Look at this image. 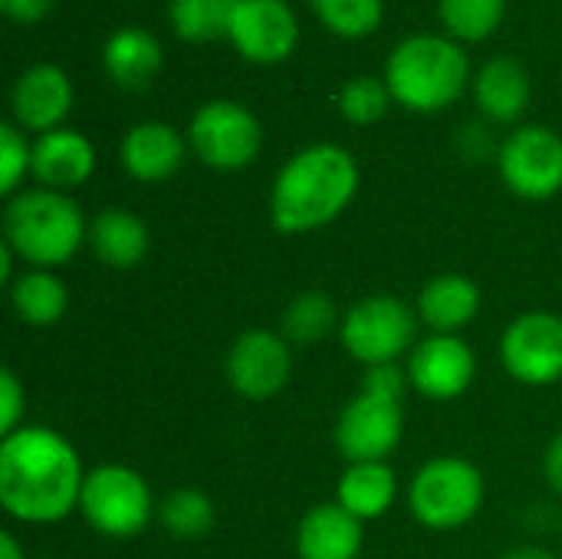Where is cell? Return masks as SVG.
Segmentation results:
<instances>
[{"label":"cell","instance_id":"37","mask_svg":"<svg viewBox=\"0 0 562 559\" xmlns=\"http://www.w3.org/2000/svg\"><path fill=\"white\" fill-rule=\"evenodd\" d=\"M0 559H26L23 550H20V544H16V537L10 530L0 534Z\"/></svg>","mask_w":562,"mask_h":559},{"label":"cell","instance_id":"32","mask_svg":"<svg viewBox=\"0 0 562 559\" xmlns=\"http://www.w3.org/2000/svg\"><path fill=\"white\" fill-rule=\"evenodd\" d=\"M408 389H412L408 369H402L398 362L369 366V369H366V376H362V392H369V395H379V399L402 402Z\"/></svg>","mask_w":562,"mask_h":559},{"label":"cell","instance_id":"13","mask_svg":"<svg viewBox=\"0 0 562 559\" xmlns=\"http://www.w3.org/2000/svg\"><path fill=\"white\" fill-rule=\"evenodd\" d=\"M477 376L474 349L451 333H431L412 349L408 359V379L412 389L431 402H451L461 399Z\"/></svg>","mask_w":562,"mask_h":559},{"label":"cell","instance_id":"16","mask_svg":"<svg viewBox=\"0 0 562 559\" xmlns=\"http://www.w3.org/2000/svg\"><path fill=\"white\" fill-rule=\"evenodd\" d=\"M119 158L135 181H168L184 161V138L168 122H138L122 135Z\"/></svg>","mask_w":562,"mask_h":559},{"label":"cell","instance_id":"6","mask_svg":"<svg viewBox=\"0 0 562 559\" xmlns=\"http://www.w3.org/2000/svg\"><path fill=\"white\" fill-rule=\"evenodd\" d=\"M79 511L86 524L112 540L138 537L155 517L148 481L128 465H99L86 474Z\"/></svg>","mask_w":562,"mask_h":559},{"label":"cell","instance_id":"23","mask_svg":"<svg viewBox=\"0 0 562 559\" xmlns=\"http://www.w3.org/2000/svg\"><path fill=\"white\" fill-rule=\"evenodd\" d=\"M398 494V478L389 461H366L349 465V471L339 478L336 501L359 521H375L389 514Z\"/></svg>","mask_w":562,"mask_h":559},{"label":"cell","instance_id":"19","mask_svg":"<svg viewBox=\"0 0 562 559\" xmlns=\"http://www.w3.org/2000/svg\"><path fill=\"white\" fill-rule=\"evenodd\" d=\"M89 247L105 267L132 270L148 257L151 237L138 214L125 208H105L89 224Z\"/></svg>","mask_w":562,"mask_h":559},{"label":"cell","instance_id":"24","mask_svg":"<svg viewBox=\"0 0 562 559\" xmlns=\"http://www.w3.org/2000/svg\"><path fill=\"white\" fill-rule=\"evenodd\" d=\"M10 303L26 326L46 329L63 320L69 306V293L53 270H23L10 283Z\"/></svg>","mask_w":562,"mask_h":559},{"label":"cell","instance_id":"1","mask_svg":"<svg viewBox=\"0 0 562 559\" xmlns=\"http://www.w3.org/2000/svg\"><path fill=\"white\" fill-rule=\"evenodd\" d=\"M79 451L53 428L23 425L0 441V504L20 524H56L79 507Z\"/></svg>","mask_w":562,"mask_h":559},{"label":"cell","instance_id":"35","mask_svg":"<svg viewBox=\"0 0 562 559\" xmlns=\"http://www.w3.org/2000/svg\"><path fill=\"white\" fill-rule=\"evenodd\" d=\"M543 474H547V481H550V488L562 494V432L550 441V448H547V455H543Z\"/></svg>","mask_w":562,"mask_h":559},{"label":"cell","instance_id":"34","mask_svg":"<svg viewBox=\"0 0 562 559\" xmlns=\"http://www.w3.org/2000/svg\"><path fill=\"white\" fill-rule=\"evenodd\" d=\"M49 7H53V0H0V10L13 23H36L46 16Z\"/></svg>","mask_w":562,"mask_h":559},{"label":"cell","instance_id":"22","mask_svg":"<svg viewBox=\"0 0 562 559\" xmlns=\"http://www.w3.org/2000/svg\"><path fill=\"white\" fill-rule=\"evenodd\" d=\"M105 76L122 89H145L161 69V46L142 26L115 30L102 46Z\"/></svg>","mask_w":562,"mask_h":559},{"label":"cell","instance_id":"15","mask_svg":"<svg viewBox=\"0 0 562 559\" xmlns=\"http://www.w3.org/2000/svg\"><path fill=\"white\" fill-rule=\"evenodd\" d=\"M10 105L20 128L46 135L59 128V122L66 119L72 105V82L56 63H36L16 76Z\"/></svg>","mask_w":562,"mask_h":559},{"label":"cell","instance_id":"21","mask_svg":"<svg viewBox=\"0 0 562 559\" xmlns=\"http://www.w3.org/2000/svg\"><path fill=\"white\" fill-rule=\"evenodd\" d=\"M474 99L477 109L491 122H517L530 102V76L520 59L514 56H494L477 69L474 79Z\"/></svg>","mask_w":562,"mask_h":559},{"label":"cell","instance_id":"30","mask_svg":"<svg viewBox=\"0 0 562 559\" xmlns=\"http://www.w3.org/2000/svg\"><path fill=\"white\" fill-rule=\"evenodd\" d=\"M389 102H392V92L385 79H375V76H356L339 92V112L356 125L379 122L389 112Z\"/></svg>","mask_w":562,"mask_h":559},{"label":"cell","instance_id":"25","mask_svg":"<svg viewBox=\"0 0 562 559\" xmlns=\"http://www.w3.org/2000/svg\"><path fill=\"white\" fill-rule=\"evenodd\" d=\"M339 323L336 300L323 290H303L280 316V336L293 346H310L319 343L333 333Z\"/></svg>","mask_w":562,"mask_h":559},{"label":"cell","instance_id":"2","mask_svg":"<svg viewBox=\"0 0 562 559\" xmlns=\"http://www.w3.org/2000/svg\"><path fill=\"white\" fill-rule=\"evenodd\" d=\"M359 188L356 158L333 142L296 152L273 178L270 217L280 234H310L333 224Z\"/></svg>","mask_w":562,"mask_h":559},{"label":"cell","instance_id":"20","mask_svg":"<svg viewBox=\"0 0 562 559\" xmlns=\"http://www.w3.org/2000/svg\"><path fill=\"white\" fill-rule=\"evenodd\" d=\"M481 310V290L464 273H441L418 293V320L435 333H451L471 326Z\"/></svg>","mask_w":562,"mask_h":559},{"label":"cell","instance_id":"11","mask_svg":"<svg viewBox=\"0 0 562 559\" xmlns=\"http://www.w3.org/2000/svg\"><path fill=\"white\" fill-rule=\"evenodd\" d=\"M224 372L237 395L250 402H267L280 395L290 382L293 372L290 343L270 329H247L231 343Z\"/></svg>","mask_w":562,"mask_h":559},{"label":"cell","instance_id":"28","mask_svg":"<svg viewBox=\"0 0 562 559\" xmlns=\"http://www.w3.org/2000/svg\"><path fill=\"white\" fill-rule=\"evenodd\" d=\"M507 0H438V16L458 40H484L504 20Z\"/></svg>","mask_w":562,"mask_h":559},{"label":"cell","instance_id":"3","mask_svg":"<svg viewBox=\"0 0 562 559\" xmlns=\"http://www.w3.org/2000/svg\"><path fill=\"white\" fill-rule=\"evenodd\" d=\"M3 241L33 270L69 264L89 244V224L66 191L30 188L10 198L3 214Z\"/></svg>","mask_w":562,"mask_h":559},{"label":"cell","instance_id":"27","mask_svg":"<svg viewBox=\"0 0 562 559\" xmlns=\"http://www.w3.org/2000/svg\"><path fill=\"white\" fill-rule=\"evenodd\" d=\"M158 521L175 540H198L214 527V501L198 488H178L158 504Z\"/></svg>","mask_w":562,"mask_h":559},{"label":"cell","instance_id":"4","mask_svg":"<svg viewBox=\"0 0 562 559\" xmlns=\"http://www.w3.org/2000/svg\"><path fill=\"white\" fill-rule=\"evenodd\" d=\"M468 53L448 36H405L385 59V86L395 102L412 112H438L468 86Z\"/></svg>","mask_w":562,"mask_h":559},{"label":"cell","instance_id":"26","mask_svg":"<svg viewBox=\"0 0 562 559\" xmlns=\"http://www.w3.org/2000/svg\"><path fill=\"white\" fill-rule=\"evenodd\" d=\"M237 3L240 0H171L168 20L181 40L204 43V40L227 36Z\"/></svg>","mask_w":562,"mask_h":559},{"label":"cell","instance_id":"7","mask_svg":"<svg viewBox=\"0 0 562 559\" xmlns=\"http://www.w3.org/2000/svg\"><path fill=\"white\" fill-rule=\"evenodd\" d=\"M342 346L346 353L369 366H385L398 362L408 349H415V333H418V316L408 303L389 293H375L349 306V313L339 323Z\"/></svg>","mask_w":562,"mask_h":559},{"label":"cell","instance_id":"31","mask_svg":"<svg viewBox=\"0 0 562 559\" xmlns=\"http://www.w3.org/2000/svg\"><path fill=\"white\" fill-rule=\"evenodd\" d=\"M30 165H33V145H26V138L20 135L13 122H3L0 125V191L16 194V185L30 171Z\"/></svg>","mask_w":562,"mask_h":559},{"label":"cell","instance_id":"36","mask_svg":"<svg viewBox=\"0 0 562 559\" xmlns=\"http://www.w3.org/2000/svg\"><path fill=\"white\" fill-rule=\"evenodd\" d=\"M504 559H560L553 550H543V547H514Z\"/></svg>","mask_w":562,"mask_h":559},{"label":"cell","instance_id":"33","mask_svg":"<svg viewBox=\"0 0 562 559\" xmlns=\"http://www.w3.org/2000/svg\"><path fill=\"white\" fill-rule=\"evenodd\" d=\"M23 409H26V389L23 382L16 379L13 369H3L0 372V435H13L23 418Z\"/></svg>","mask_w":562,"mask_h":559},{"label":"cell","instance_id":"5","mask_svg":"<svg viewBox=\"0 0 562 559\" xmlns=\"http://www.w3.org/2000/svg\"><path fill=\"white\" fill-rule=\"evenodd\" d=\"M484 504V474L464 458H435L412 478L408 511L428 530H458Z\"/></svg>","mask_w":562,"mask_h":559},{"label":"cell","instance_id":"10","mask_svg":"<svg viewBox=\"0 0 562 559\" xmlns=\"http://www.w3.org/2000/svg\"><path fill=\"white\" fill-rule=\"evenodd\" d=\"M501 362L524 385H553L562 379V316L533 310L517 316L501 336Z\"/></svg>","mask_w":562,"mask_h":559},{"label":"cell","instance_id":"29","mask_svg":"<svg viewBox=\"0 0 562 559\" xmlns=\"http://www.w3.org/2000/svg\"><path fill=\"white\" fill-rule=\"evenodd\" d=\"M316 16L339 36H366L382 20V0H310Z\"/></svg>","mask_w":562,"mask_h":559},{"label":"cell","instance_id":"38","mask_svg":"<svg viewBox=\"0 0 562 559\" xmlns=\"http://www.w3.org/2000/svg\"><path fill=\"white\" fill-rule=\"evenodd\" d=\"M13 257H16V254H13L10 244L3 241V244H0V283H13V273H10V270H13V267H10Z\"/></svg>","mask_w":562,"mask_h":559},{"label":"cell","instance_id":"9","mask_svg":"<svg viewBox=\"0 0 562 559\" xmlns=\"http://www.w3.org/2000/svg\"><path fill=\"white\" fill-rule=\"evenodd\" d=\"M504 185L527 201L562 191V138L547 125H520L497 155Z\"/></svg>","mask_w":562,"mask_h":559},{"label":"cell","instance_id":"18","mask_svg":"<svg viewBox=\"0 0 562 559\" xmlns=\"http://www.w3.org/2000/svg\"><path fill=\"white\" fill-rule=\"evenodd\" d=\"M362 521L352 517L339 501L316 504L313 511H306L296 530L300 559H356L362 554Z\"/></svg>","mask_w":562,"mask_h":559},{"label":"cell","instance_id":"8","mask_svg":"<svg viewBox=\"0 0 562 559\" xmlns=\"http://www.w3.org/2000/svg\"><path fill=\"white\" fill-rule=\"evenodd\" d=\"M188 142L204 165L217 171H237L257 158L263 145V128L247 105L211 99L194 112L188 125Z\"/></svg>","mask_w":562,"mask_h":559},{"label":"cell","instance_id":"14","mask_svg":"<svg viewBox=\"0 0 562 559\" xmlns=\"http://www.w3.org/2000/svg\"><path fill=\"white\" fill-rule=\"evenodd\" d=\"M227 40L254 63H280L300 40V23L286 0H240Z\"/></svg>","mask_w":562,"mask_h":559},{"label":"cell","instance_id":"12","mask_svg":"<svg viewBox=\"0 0 562 559\" xmlns=\"http://www.w3.org/2000/svg\"><path fill=\"white\" fill-rule=\"evenodd\" d=\"M405 435L402 402L379 399L359 389V395L342 409L336 422V448L349 465L385 461Z\"/></svg>","mask_w":562,"mask_h":559},{"label":"cell","instance_id":"17","mask_svg":"<svg viewBox=\"0 0 562 559\" xmlns=\"http://www.w3.org/2000/svg\"><path fill=\"white\" fill-rule=\"evenodd\" d=\"M95 168V152L92 142L76 132V128H53L33 142V178L43 188L53 191H69L79 188Z\"/></svg>","mask_w":562,"mask_h":559}]
</instances>
